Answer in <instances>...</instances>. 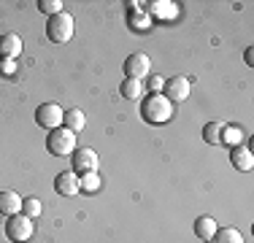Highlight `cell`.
Listing matches in <instances>:
<instances>
[{
	"instance_id": "6da1fadb",
	"label": "cell",
	"mask_w": 254,
	"mask_h": 243,
	"mask_svg": "<svg viewBox=\"0 0 254 243\" xmlns=\"http://www.w3.org/2000/svg\"><path fill=\"white\" fill-rule=\"evenodd\" d=\"M141 114H143V119L152 122V124H165V122L173 117V103L162 92L149 95V97H143V103H141Z\"/></svg>"
},
{
	"instance_id": "7a4b0ae2",
	"label": "cell",
	"mask_w": 254,
	"mask_h": 243,
	"mask_svg": "<svg viewBox=\"0 0 254 243\" xmlns=\"http://www.w3.org/2000/svg\"><path fill=\"white\" fill-rule=\"evenodd\" d=\"M73 33H76V22L68 11H63L57 16H49V22H46V35H49L52 44H68L73 38Z\"/></svg>"
},
{
	"instance_id": "3957f363",
	"label": "cell",
	"mask_w": 254,
	"mask_h": 243,
	"mask_svg": "<svg viewBox=\"0 0 254 243\" xmlns=\"http://www.w3.org/2000/svg\"><path fill=\"white\" fill-rule=\"evenodd\" d=\"M46 149H49L52 157H70L76 151V132L65 130V127H57L46 135Z\"/></svg>"
},
{
	"instance_id": "277c9868",
	"label": "cell",
	"mask_w": 254,
	"mask_h": 243,
	"mask_svg": "<svg viewBox=\"0 0 254 243\" xmlns=\"http://www.w3.org/2000/svg\"><path fill=\"white\" fill-rule=\"evenodd\" d=\"M33 233H35L33 219H27L25 214L8 216V222H5V235H8L11 243H25L33 238Z\"/></svg>"
},
{
	"instance_id": "5b68a950",
	"label": "cell",
	"mask_w": 254,
	"mask_h": 243,
	"mask_svg": "<svg viewBox=\"0 0 254 243\" xmlns=\"http://www.w3.org/2000/svg\"><path fill=\"white\" fill-rule=\"evenodd\" d=\"M63 119H65V111L57 103H44V106H38V111H35V122L49 132L57 130V127H63Z\"/></svg>"
},
{
	"instance_id": "8992f818",
	"label": "cell",
	"mask_w": 254,
	"mask_h": 243,
	"mask_svg": "<svg viewBox=\"0 0 254 243\" xmlns=\"http://www.w3.org/2000/svg\"><path fill=\"white\" fill-rule=\"evenodd\" d=\"M146 76H152V60L141 52L130 54V57L125 60V78H138V81H143Z\"/></svg>"
},
{
	"instance_id": "52a82bcc",
	"label": "cell",
	"mask_w": 254,
	"mask_h": 243,
	"mask_svg": "<svg viewBox=\"0 0 254 243\" xmlns=\"http://www.w3.org/2000/svg\"><path fill=\"white\" fill-rule=\"evenodd\" d=\"M54 192H57L60 197H73V194L81 192V179H78L76 170H63V173H57V179H54Z\"/></svg>"
},
{
	"instance_id": "ba28073f",
	"label": "cell",
	"mask_w": 254,
	"mask_h": 243,
	"mask_svg": "<svg viewBox=\"0 0 254 243\" xmlns=\"http://www.w3.org/2000/svg\"><path fill=\"white\" fill-rule=\"evenodd\" d=\"M70 160H73V170L78 176L84 173H98V154H95V149H76L73 154H70Z\"/></svg>"
},
{
	"instance_id": "9c48e42d",
	"label": "cell",
	"mask_w": 254,
	"mask_h": 243,
	"mask_svg": "<svg viewBox=\"0 0 254 243\" xmlns=\"http://www.w3.org/2000/svg\"><path fill=\"white\" fill-rule=\"evenodd\" d=\"M162 95H165L171 103L187 100V97H190V78H184V76L165 78V89H162Z\"/></svg>"
},
{
	"instance_id": "30bf717a",
	"label": "cell",
	"mask_w": 254,
	"mask_h": 243,
	"mask_svg": "<svg viewBox=\"0 0 254 243\" xmlns=\"http://www.w3.org/2000/svg\"><path fill=\"white\" fill-rule=\"evenodd\" d=\"M22 49H25V44L16 33L0 35V60H16L22 54Z\"/></svg>"
},
{
	"instance_id": "8fae6325",
	"label": "cell",
	"mask_w": 254,
	"mask_h": 243,
	"mask_svg": "<svg viewBox=\"0 0 254 243\" xmlns=\"http://www.w3.org/2000/svg\"><path fill=\"white\" fill-rule=\"evenodd\" d=\"M230 162H233L235 170H244V173H249V170L254 168V157H252V151L246 149V146H235L233 154H230Z\"/></svg>"
},
{
	"instance_id": "7c38bea8",
	"label": "cell",
	"mask_w": 254,
	"mask_h": 243,
	"mask_svg": "<svg viewBox=\"0 0 254 243\" xmlns=\"http://www.w3.org/2000/svg\"><path fill=\"white\" fill-rule=\"evenodd\" d=\"M0 214L3 216H16L22 214V197L16 192H0Z\"/></svg>"
},
{
	"instance_id": "4fadbf2b",
	"label": "cell",
	"mask_w": 254,
	"mask_h": 243,
	"mask_svg": "<svg viewBox=\"0 0 254 243\" xmlns=\"http://www.w3.org/2000/svg\"><path fill=\"white\" fill-rule=\"evenodd\" d=\"M63 124H65V130H70V132H81L84 127H87V114H84L81 108H68Z\"/></svg>"
},
{
	"instance_id": "5bb4252c",
	"label": "cell",
	"mask_w": 254,
	"mask_h": 243,
	"mask_svg": "<svg viewBox=\"0 0 254 243\" xmlns=\"http://www.w3.org/2000/svg\"><path fill=\"white\" fill-rule=\"evenodd\" d=\"M214 233H216V219L214 216H197L195 219V235L200 241L208 243L211 238H214Z\"/></svg>"
},
{
	"instance_id": "9a60e30c",
	"label": "cell",
	"mask_w": 254,
	"mask_h": 243,
	"mask_svg": "<svg viewBox=\"0 0 254 243\" xmlns=\"http://www.w3.org/2000/svg\"><path fill=\"white\" fill-rule=\"evenodd\" d=\"M119 92H122L125 100H138V97L143 95V81H138V78H125Z\"/></svg>"
},
{
	"instance_id": "2e32d148",
	"label": "cell",
	"mask_w": 254,
	"mask_h": 243,
	"mask_svg": "<svg viewBox=\"0 0 254 243\" xmlns=\"http://www.w3.org/2000/svg\"><path fill=\"white\" fill-rule=\"evenodd\" d=\"M211 241H216V243H244V235L235 227H216V233Z\"/></svg>"
},
{
	"instance_id": "e0dca14e",
	"label": "cell",
	"mask_w": 254,
	"mask_h": 243,
	"mask_svg": "<svg viewBox=\"0 0 254 243\" xmlns=\"http://www.w3.org/2000/svg\"><path fill=\"white\" fill-rule=\"evenodd\" d=\"M222 127L225 124H219V122H208V124L203 127V141L211 143V146L222 143Z\"/></svg>"
},
{
	"instance_id": "ac0fdd59",
	"label": "cell",
	"mask_w": 254,
	"mask_h": 243,
	"mask_svg": "<svg viewBox=\"0 0 254 243\" xmlns=\"http://www.w3.org/2000/svg\"><path fill=\"white\" fill-rule=\"evenodd\" d=\"M149 16H162V19H171V16H176V5L168 3V0H160V3H152V8L146 11Z\"/></svg>"
},
{
	"instance_id": "d6986e66",
	"label": "cell",
	"mask_w": 254,
	"mask_h": 243,
	"mask_svg": "<svg viewBox=\"0 0 254 243\" xmlns=\"http://www.w3.org/2000/svg\"><path fill=\"white\" fill-rule=\"evenodd\" d=\"M244 141V130L241 127H222V143H230L235 149V146H241Z\"/></svg>"
},
{
	"instance_id": "ffe728a7",
	"label": "cell",
	"mask_w": 254,
	"mask_h": 243,
	"mask_svg": "<svg viewBox=\"0 0 254 243\" xmlns=\"http://www.w3.org/2000/svg\"><path fill=\"white\" fill-rule=\"evenodd\" d=\"M22 214H25L27 219H35L41 214V200L38 197H25L22 200Z\"/></svg>"
},
{
	"instance_id": "44dd1931",
	"label": "cell",
	"mask_w": 254,
	"mask_h": 243,
	"mask_svg": "<svg viewBox=\"0 0 254 243\" xmlns=\"http://www.w3.org/2000/svg\"><path fill=\"white\" fill-rule=\"evenodd\" d=\"M130 24L135 30H149V27H152V16L143 14V11H132V14H130Z\"/></svg>"
},
{
	"instance_id": "7402d4cb",
	"label": "cell",
	"mask_w": 254,
	"mask_h": 243,
	"mask_svg": "<svg viewBox=\"0 0 254 243\" xmlns=\"http://www.w3.org/2000/svg\"><path fill=\"white\" fill-rule=\"evenodd\" d=\"M38 8H41V14H46V16H57V14H63V11H65L60 0H41Z\"/></svg>"
},
{
	"instance_id": "603a6c76",
	"label": "cell",
	"mask_w": 254,
	"mask_h": 243,
	"mask_svg": "<svg viewBox=\"0 0 254 243\" xmlns=\"http://www.w3.org/2000/svg\"><path fill=\"white\" fill-rule=\"evenodd\" d=\"M78 179H81V189H87V192L100 189V176L98 173H84V176H78Z\"/></svg>"
},
{
	"instance_id": "cb8c5ba5",
	"label": "cell",
	"mask_w": 254,
	"mask_h": 243,
	"mask_svg": "<svg viewBox=\"0 0 254 243\" xmlns=\"http://www.w3.org/2000/svg\"><path fill=\"white\" fill-rule=\"evenodd\" d=\"M165 89V78L162 76H149V92L157 95V92H162Z\"/></svg>"
},
{
	"instance_id": "d4e9b609",
	"label": "cell",
	"mask_w": 254,
	"mask_h": 243,
	"mask_svg": "<svg viewBox=\"0 0 254 243\" xmlns=\"http://www.w3.org/2000/svg\"><path fill=\"white\" fill-rule=\"evenodd\" d=\"M0 73H3V76H14V73H16V62H14V60H0Z\"/></svg>"
},
{
	"instance_id": "484cf974",
	"label": "cell",
	"mask_w": 254,
	"mask_h": 243,
	"mask_svg": "<svg viewBox=\"0 0 254 243\" xmlns=\"http://www.w3.org/2000/svg\"><path fill=\"white\" fill-rule=\"evenodd\" d=\"M246 62H249V65L254 62V52H252V49H246Z\"/></svg>"
}]
</instances>
